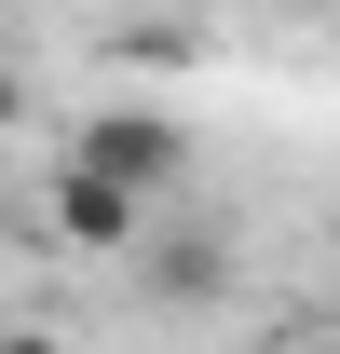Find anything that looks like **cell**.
I'll return each instance as SVG.
<instances>
[{"label": "cell", "instance_id": "cell-1", "mask_svg": "<svg viewBox=\"0 0 340 354\" xmlns=\"http://www.w3.org/2000/svg\"><path fill=\"white\" fill-rule=\"evenodd\" d=\"M68 164L123 177L136 205H164V191H191V109H150V95H109V109H82V136H68Z\"/></svg>", "mask_w": 340, "mask_h": 354}, {"label": "cell", "instance_id": "cell-2", "mask_svg": "<svg viewBox=\"0 0 340 354\" xmlns=\"http://www.w3.org/2000/svg\"><path fill=\"white\" fill-rule=\"evenodd\" d=\"M55 232H68L82 259H136V245H150V205H136L123 177H95V164L55 150Z\"/></svg>", "mask_w": 340, "mask_h": 354}, {"label": "cell", "instance_id": "cell-3", "mask_svg": "<svg viewBox=\"0 0 340 354\" xmlns=\"http://www.w3.org/2000/svg\"><path fill=\"white\" fill-rule=\"evenodd\" d=\"M136 272H150V286H164V300H218V286H232V232H150V245H136Z\"/></svg>", "mask_w": 340, "mask_h": 354}, {"label": "cell", "instance_id": "cell-4", "mask_svg": "<svg viewBox=\"0 0 340 354\" xmlns=\"http://www.w3.org/2000/svg\"><path fill=\"white\" fill-rule=\"evenodd\" d=\"M14 123H28V82H14V55H0V136H14Z\"/></svg>", "mask_w": 340, "mask_h": 354}, {"label": "cell", "instance_id": "cell-5", "mask_svg": "<svg viewBox=\"0 0 340 354\" xmlns=\"http://www.w3.org/2000/svg\"><path fill=\"white\" fill-rule=\"evenodd\" d=\"M0 354H68V341H55V327H0Z\"/></svg>", "mask_w": 340, "mask_h": 354}, {"label": "cell", "instance_id": "cell-6", "mask_svg": "<svg viewBox=\"0 0 340 354\" xmlns=\"http://www.w3.org/2000/svg\"><path fill=\"white\" fill-rule=\"evenodd\" d=\"M299 354H340V327H327V341H299Z\"/></svg>", "mask_w": 340, "mask_h": 354}]
</instances>
